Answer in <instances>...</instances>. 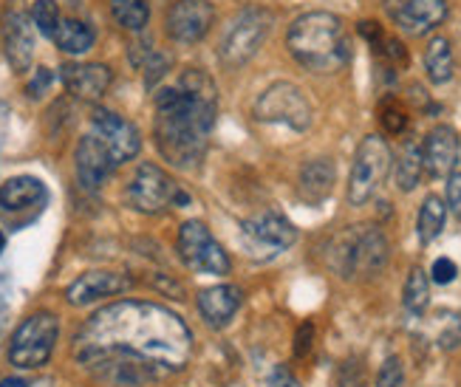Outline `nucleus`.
I'll list each match as a JSON object with an SVG mask.
<instances>
[{"instance_id": "nucleus-1", "label": "nucleus", "mask_w": 461, "mask_h": 387, "mask_svg": "<svg viewBox=\"0 0 461 387\" xmlns=\"http://www.w3.org/2000/svg\"><path fill=\"white\" fill-rule=\"evenodd\" d=\"M74 356L105 382L145 384L187 368L193 334L165 305L122 300L86 320L74 337Z\"/></svg>"}, {"instance_id": "nucleus-2", "label": "nucleus", "mask_w": 461, "mask_h": 387, "mask_svg": "<svg viewBox=\"0 0 461 387\" xmlns=\"http://www.w3.org/2000/svg\"><path fill=\"white\" fill-rule=\"evenodd\" d=\"M218 116V88L202 68H187L173 88L156 94V148L176 170L204 161L207 136Z\"/></svg>"}, {"instance_id": "nucleus-3", "label": "nucleus", "mask_w": 461, "mask_h": 387, "mask_svg": "<svg viewBox=\"0 0 461 387\" xmlns=\"http://www.w3.org/2000/svg\"><path fill=\"white\" fill-rule=\"evenodd\" d=\"M286 46L300 66L314 74L339 71L351 57L343 20L331 12H306L292 20Z\"/></svg>"}, {"instance_id": "nucleus-4", "label": "nucleus", "mask_w": 461, "mask_h": 387, "mask_svg": "<svg viewBox=\"0 0 461 387\" xmlns=\"http://www.w3.org/2000/svg\"><path fill=\"white\" fill-rule=\"evenodd\" d=\"M388 255V238L376 227H348L331 243V263L343 277H374L385 269Z\"/></svg>"}, {"instance_id": "nucleus-5", "label": "nucleus", "mask_w": 461, "mask_h": 387, "mask_svg": "<svg viewBox=\"0 0 461 387\" xmlns=\"http://www.w3.org/2000/svg\"><path fill=\"white\" fill-rule=\"evenodd\" d=\"M275 26V17L269 9H244L230 20V26L218 43V57L227 68H238L249 63L258 49L267 43V37Z\"/></svg>"}, {"instance_id": "nucleus-6", "label": "nucleus", "mask_w": 461, "mask_h": 387, "mask_svg": "<svg viewBox=\"0 0 461 387\" xmlns=\"http://www.w3.org/2000/svg\"><path fill=\"white\" fill-rule=\"evenodd\" d=\"M393 156L391 148L383 136H366L363 145L357 148L351 176H348V203L351 207H363L374 198V193L385 184V178L391 173Z\"/></svg>"}, {"instance_id": "nucleus-7", "label": "nucleus", "mask_w": 461, "mask_h": 387, "mask_svg": "<svg viewBox=\"0 0 461 387\" xmlns=\"http://www.w3.org/2000/svg\"><path fill=\"white\" fill-rule=\"evenodd\" d=\"M59 339V322L49 311H37L17 325L9 345V362L14 368L37 371L51 359L54 345Z\"/></svg>"}, {"instance_id": "nucleus-8", "label": "nucleus", "mask_w": 461, "mask_h": 387, "mask_svg": "<svg viewBox=\"0 0 461 387\" xmlns=\"http://www.w3.org/2000/svg\"><path fill=\"white\" fill-rule=\"evenodd\" d=\"M128 203L145 215H158L170 207H185V203H190V195L162 167L145 161V165H139L128 184Z\"/></svg>"}, {"instance_id": "nucleus-9", "label": "nucleus", "mask_w": 461, "mask_h": 387, "mask_svg": "<svg viewBox=\"0 0 461 387\" xmlns=\"http://www.w3.org/2000/svg\"><path fill=\"white\" fill-rule=\"evenodd\" d=\"M312 102L294 83H272L264 94L255 99V119L272 122V125H286L297 133L312 128Z\"/></svg>"}, {"instance_id": "nucleus-10", "label": "nucleus", "mask_w": 461, "mask_h": 387, "mask_svg": "<svg viewBox=\"0 0 461 387\" xmlns=\"http://www.w3.org/2000/svg\"><path fill=\"white\" fill-rule=\"evenodd\" d=\"M178 255L187 263L193 272L202 274H230L232 263L227 257V252L221 249V243L212 238V232L207 230V223L202 220H185L182 230H178Z\"/></svg>"}, {"instance_id": "nucleus-11", "label": "nucleus", "mask_w": 461, "mask_h": 387, "mask_svg": "<svg viewBox=\"0 0 461 387\" xmlns=\"http://www.w3.org/2000/svg\"><path fill=\"white\" fill-rule=\"evenodd\" d=\"M91 125H94V136L103 139V145L113 156L116 167L125 165V161H131V158H136L139 148H142V136H139L133 122L122 119L113 111L96 108L94 116H91Z\"/></svg>"}, {"instance_id": "nucleus-12", "label": "nucleus", "mask_w": 461, "mask_h": 387, "mask_svg": "<svg viewBox=\"0 0 461 387\" xmlns=\"http://www.w3.org/2000/svg\"><path fill=\"white\" fill-rule=\"evenodd\" d=\"M215 23V9L210 0H176V4L167 9V34L176 40V43H198L210 34Z\"/></svg>"}, {"instance_id": "nucleus-13", "label": "nucleus", "mask_w": 461, "mask_h": 387, "mask_svg": "<svg viewBox=\"0 0 461 387\" xmlns=\"http://www.w3.org/2000/svg\"><path fill=\"white\" fill-rule=\"evenodd\" d=\"M74 167H77V178L86 190H99L111 178V173L116 170V161L108 153V148L103 145V139L88 133L79 139L77 153H74Z\"/></svg>"}, {"instance_id": "nucleus-14", "label": "nucleus", "mask_w": 461, "mask_h": 387, "mask_svg": "<svg viewBox=\"0 0 461 387\" xmlns=\"http://www.w3.org/2000/svg\"><path fill=\"white\" fill-rule=\"evenodd\" d=\"M59 79H63V86L71 96L83 102H96L111 88L113 74L103 63H66L59 68Z\"/></svg>"}, {"instance_id": "nucleus-15", "label": "nucleus", "mask_w": 461, "mask_h": 387, "mask_svg": "<svg viewBox=\"0 0 461 387\" xmlns=\"http://www.w3.org/2000/svg\"><path fill=\"white\" fill-rule=\"evenodd\" d=\"M425 173L433 178H450L458 165V133L450 125H436L422 145Z\"/></svg>"}, {"instance_id": "nucleus-16", "label": "nucleus", "mask_w": 461, "mask_h": 387, "mask_svg": "<svg viewBox=\"0 0 461 387\" xmlns=\"http://www.w3.org/2000/svg\"><path fill=\"white\" fill-rule=\"evenodd\" d=\"M133 286V280L128 274L119 272H88L83 277H77L71 286L66 289V300L71 305H91L103 297L122 294Z\"/></svg>"}, {"instance_id": "nucleus-17", "label": "nucleus", "mask_w": 461, "mask_h": 387, "mask_svg": "<svg viewBox=\"0 0 461 387\" xmlns=\"http://www.w3.org/2000/svg\"><path fill=\"white\" fill-rule=\"evenodd\" d=\"M240 230H244L247 238H252L258 247H267L275 252L280 249H289L292 243L297 240V230L292 227V223L280 215V212H264V215H255L249 220L240 223Z\"/></svg>"}, {"instance_id": "nucleus-18", "label": "nucleus", "mask_w": 461, "mask_h": 387, "mask_svg": "<svg viewBox=\"0 0 461 387\" xmlns=\"http://www.w3.org/2000/svg\"><path fill=\"white\" fill-rule=\"evenodd\" d=\"M447 17V0H405L402 9L393 14L396 26L408 37L430 34L436 26H442Z\"/></svg>"}, {"instance_id": "nucleus-19", "label": "nucleus", "mask_w": 461, "mask_h": 387, "mask_svg": "<svg viewBox=\"0 0 461 387\" xmlns=\"http://www.w3.org/2000/svg\"><path fill=\"white\" fill-rule=\"evenodd\" d=\"M6 59L9 66L23 74L32 68L34 59V23L32 17L23 12L6 14Z\"/></svg>"}, {"instance_id": "nucleus-20", "label": "nucleus", "mask_w": 461, "mask_h": 387, "mask_svg": "<svg viewBox=\"0 0 461 387\" xmlns=\"http://www.w3.org/2000/svg\"><path fill=\"white\" fill-rule=\"evenodd\" d=\"M49 201V190L34 176H14L0 187V210L4 212H23V210H40Z\"/></svg>"}, {"instance_id": "nucleus-21", "label": "nucleus", "mask_w": 461, "mask_h": 387, "mask_svg": "<svg viewBox=\"0 0 461 387\" xmlns=\"http://www.w3.org/2000/svg\"><path fill=\"white\" fill-rule=\"evenodd\" d=\"M240 300H244V294L238 286H212L198 294V311L212 328H221L240 309Z\"/></svg>"}, {"instance_id": "nucleus-22", "label": "nucleus", "mask_w": 461, "mask_h": 387, "mask_svg": "<svg viewBox=\"0 0 461 387\" xmlns=\"http://www.w3.org/2000/svg\"><path fill=\"white\" fill-rule=\"evenodd\" d=\"M331 190H334V165L329 158H314L309 165H303V170H300V195L309 203H317L329 198Z\"/></svg>"}, {"instance_id": "nucleus-23", "label": "nucleus", "mask_w": 461, "mask_h": 387, "mask_svg": "<svg viewBox=\"0 0 461 387\" xmlns=\"http://www.w3.org/2000/svg\"><path fill=\"white\" fill-rule=\"evenodd\" d=\"M425 71L433 86H445L453 79L456 59H453V49H450L447 37H442V34L430 37V43L425 49Z\"/></svg>"}, {"instance_id": "nucleus-24", "label": "nucleus", "mask_w": 461, "mask_h": 387, "mask_svg": "<svg viewBox=\"0 0 461 387\" xmlns=\"http://www.w3.org/2000/svg\"><path fill=\"white\" fill-rule=\"evenodd\" d=\"M94 40H96V32L83 23V20H63L54 34V43L59 51H66V54H88L94 49Z\"/></svg>"}, {"instance_id": "nucleus-25", "label": "nucleus", "mask_w": 461, "mask_h": 387, "mask_svg": "<svg viewBox=\"0 0 461 387\" xmlns=\"http://www.w3.org/2000/svg\"><path fill=\"white\" fill-rule=\"evenodd\" d=\"M422 173H425L422 145H419V141H405L402 153H399V161H396V187L402 190V193L416 190Z\"/></svg>"}, {"instance_id": "nucleus-26", "label": "nucleus", "mask_w": 461, "mask_h": 387, "mask_svg": "<svg viewBox=\"0 0 461 387\" xmlns=\"http://www.w3.org/2000/svg\"><path fill=\"white\" fill-rule=\"evenodd\" d=\"M445 220H447V207L445 201L438 195H428L422 201V210H419V220H416V230H419V240L422 243H433L445 230Z\"/></svg>"}, {"instance_id": "nucleus-27", "label": "nucleus", "mask_w": 461, "mask_h": 387, "mask_svg": "<svg viewBox=\"0 0 461 387\" xmlns=\"http://www.w3.org/2000/svg\"><path fill=\"white\" fill-rule=\"evenodd\" d=\"M111 17L128 32H142L150 20L148 0H111Z\"/></svg>"}, {"instance_id": "nucleus-28", "label": "nucleus", "mask_w": 461, "mask_h": 387, "mask_svg": "<svg viewBox=\"0 0 461 387\" xmlns=\"http://www.w3.org/2000/svg\"><path fill=\"white\" fill-rule=\"evenodd\" d=\"M405 309L411 314H422L428 309V302H430V283H428V274L422 269H413L405 280Z\"/></svg>"}, {"instance_id": "nucleus-29", "label": "nucleus", "mask_w": 461, "mask_h": 387, "mask_svg": "<svg viewBox=\"0 0 461 387\" xmlns=\"http://www.w3.org/2000/svg\"><path fill=\"white\" fill-rule=\"evenodd\" d=\"M29 17H32L34 29H37L40 34H43V37H51V40H54L59 23H63V17H59L57 0H34Z\"/></svg>"}, {"instance_id": "nucleus-30", "label": "nucleus", "mask_w": 461, "mask_h": 387, "mask_svg": "<svg viewBox=\"0 0 461 387\" xmlns=\"http://www.w3.org/2000/svg\"><path fill=\"white\" fill-rule=\"evenodd\" d=\"M379 122H383V128L385 133L391 136H399V133H405L408 130V111L399 105L396 99H385L383 105H379Z\"/></svg>"}, {"instance_id": "nucleus-31", "label": "nucleus", "mask_w": 461, "mask_h": 387, "mask_svg": "<svg viewBox=\"0 0 461 387\" xmlns=\"http://www.w3.org/2000/svg\"><path fill=\"white\" fill-rule=\"evenodd\" d=\"M331 387H368V376H366V364L359 359H346L334 374V384Z\"/></svg>"}, {"instance_id": "nucleus-32", "label": "nucleus", "mask_w": 461, "mask_h": 387, "mask_svg": "<svg viewBox=\"0 0 461 387\" xmlns=\"http://www.w3.org/2000/svg\"><path fill=\"white\" fill-rule=\"evenodd\" d=\"M376 387H405V364L399 356H388L376 374Z\"/></svg>"}, {"instance_id": "nucleus-33", "label": "nucleus", "mask_w": 461, "mask_h": 387, "mask_svg": "<svg viewBox=\"0 0 461 387\" xmlns=\"http://www.w3.org/2000/svg\"><path fill=\"white\" fill-rule=\"evenodd\" d=\"M436 339L447 351L461 345V320L456 314H438V337Z\"/></svg>"}, {"instance_id": "nucleus-34", "label": "nucleus", "mask_w": 461, "mask_h": 387, "mask_svg": "<svg viewBox=\"0 0 461 387\" xmlns=\"http://www.w3.org/2000/svg\"><path fill=\"white\" fill-rule=\"evenodd\" d=\"M458 274V266L450 260V257H438L433 263V269H430V280L438 283V286H447V283H453Z\"/></svg>"}, {"instance_id": "nucleus-35", "label": "nucleus", "mask_w": 461, "mask_h": 387, "mask_svg": "<svg viewBox=\"0 0 461 387\" xmlns=\"http://www.w3.org/2000/svg\"><path fill=\"white\" fill-rule=\"evenodd\" d=\"M54 83V74L49 71V68H37L34 71V76H32V83L26 86V94L32 96V99H40L46 91H49V86Z\"/></svg>"}, {"instance_id": "nucleus-36", "label": "nucleus", "mask_w": 461, "mask_h": 387, "mask_svg": "<svg viewBox=\"0 0 461 387\" xmlns=\"http://www.w3.org/2000/svg\"><path fill=\"white\" fill-rule=\"evenodd\" d=\"M447 210L461 220V173L447 178Z\"/></svg>"}, {"instance_id": "nucleus-37", "label": "nucleus", "mask_w": 461, "mask_h": 387, "mask_svg": "<svg viewBox=\"0 0 461 387\" xmlns=\"http://www.w3.org/2000/svg\"><path fill=\"white\" fill-rule=\"evenodd\" d=\"M312 337H314V325L312 322H303L297 328V339H294V356H306L309 348H312Z\"/></svg>"}, {"instance_id": "nucleus-38", "label": "nucleus", "mask_w": 461, "mask_h": 387, "mask_svg": "<svg viewBox=\"0 0 461 387\" xmlns=\"http://www.w3.org/2000/svg\"><path fill=\"white\" fill-rule=\"evenodd\" d=\"M9 297H12V280L6 272H0V328L9 317Z\"/></svg>"}, {"instance_id": "nucleus-39", "label": "nucleus", "mask_w": 461, "mask_h": 387, "mask_svg": "<svg viewBox=\"0 0 461 387\" xmlns=\"http://www.w3.org/2000/svg\"><path fill=\"white\" fill-rule=\"evenodd\" d=\"M269 387H300V382L292 376V371L284 368V364H277V368L269 374Z\"/></svg>"}, {"instance_id": "nucleus-40", "label": "nucleus", "mask_w": 461, "mask_h": 387, "mask_svg": "<svg viewBox=\"0 0 461 387\" xmlns=\"http://www.w3.org/2000/svg\"><path fill=\"white\" fill-rule=\"evenodd\" d=\"M0 387H29V384L23 379H17V376H9V379L0 382Z\"/></svg>"}, {"instance_id": "nucleus-41", "label": "nucleus", "mask_w": 461, "mask_h": 387, "mask_svg": "<svg viewBox=\"0 0 461 387\" xmlns=\"http://www.w3.org/2000/svg\"><path fill=\"white\" fill-rule=\"evenodd\" d=\"M4 249H6V235L0 232V252H4Z\"/></svg>"}]
</instances>
